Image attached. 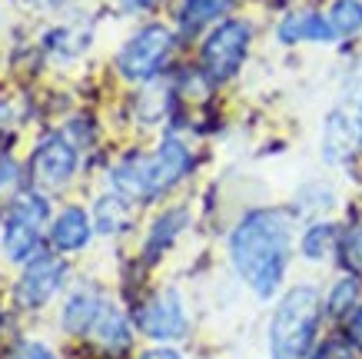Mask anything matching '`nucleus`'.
I'll return each mask as SVG.
<instances>
[{"label": "nucleus", "mask_w": 362, "mask_h": 359, "mask_svg": "<svg viewBox=\"0 0 362 359\" xmlns=\"http://www.w3.org/2000/svg\"><path fill=\"white\" fill-rule=\"evenodd\" d=\"M293 250V217L283 210H252L230 237V260L259 300L279 290Z\"/></svg>", "instance_id": "nucleus-1"}, {"label": "nucleus", "mask_w": 362, "mask_h": 359, "mask_svg": "<svg viewBox=\"0 0 362 359\" xmlns=\"http://www.w3.org/2000/svg\"><path fill=\"white\" fill-rule=\"evenodd\" d=\"M189 166H193L189 150L176 137H170L150 156H130L120 166H113L110 180L113 190L127 200H150V196H160L163 190H170L180 176H187Z\"/></svg>", "instance_id": "nucleus-2"}, {"label": "nucleus", "mask_w": 362, "mask_h": 359, "mask_svg": "<svg viewBox=\"0 0 362 359\" xmlns=\"http://www.w3.org/2000/svg\"><path fill=\"white\" fill-rule=\"evenodd\" d=\"M319 293L313 286H293L276 303L269 319V356L273 359H306L313 353L319 329Z\"/></svg>", "instance_id": "nucleus-3"}, {"label": "nucleus", "mask_w": 362, "mask_h": 359, "mask_svg": "<svg viewBox=\"0 0 362 359\" xmlns=\"http://www.w3.org/2000/svg\"><path fill=\"white\" fill-rule=\"evenodd\" d=\"M252 30L246 21H223L203 44V74L213 84H223L240 74L243 60L250 54Z\"/></svg>", "instance_id": "nucleus-4"}, {"label": "nucleus", "mask_w": 362, "mask_h": 359, "mask_svg": "<svg viewBox=\"0 0 362 359\" xmlns=\"http://www.w3.org/2000/svg\"><path fill=\"white\" fill-rule=\"evenodd\" d=\"M170 54H173V33L160 23H150L123 44L120 57H117V70L127 80H153L170 60Z\"/></svg>", "instance_id": "nucleus-5"}, {"label": "nucleus", "mask_w": 362, "mask_h": 359, "mask_svg": "<svg viewBox=\"0 0 362 359\" xmlns=\"http://www.w3.org/2000/svg\"><path fill=\"white\" fill-rule=\"evenodd\" d=\"M50 210L47 200L37 193H23L7 213L4 223V253L13 263H27L40 246V229H44Z\"/></svg>", "instance_id": "nucleus-6"}, {"label": "nucleus", "mask_w": 362, "mask_h": 359, "mask_svg": "<svg viewBox=\"0 0 362 359\" xmlns=\"http://www.w3.org/2000/svg\"><path fill=\"white\" fill-rule=\"evenodd\" d=\"M136 326L150 339H180L187 333V309L176 290H163V293L150 296L136 313Z\"/></svg>", "instance_id": "nucleus-7"}, {"label": "nucleus", "mask_w": 362, "mask_h": 359, "mask_svg": "<svg viewBox=\"0 0 362 359\" xmlns=\"http://www.w3.org/2000/svg\"><path fill=\"white\" fill-rule=\"evenodd\" d=\"M66 280V263L57 260V256H40V260L27 263V270L21 273L17 280V303L27 306V309H37V306L50 303L57 296V290L64 286Z\"/></svg>", "instance_id": "nucleus-8"}, {"label": "nucleus", "mask_w": 362, "mask_h": 359, "mask_svg": "<svg viewBox=\"0 0 362 359\" xmlns=\"http://www.w3.org/2000/svg\"><path fill=\"white\" fill-rule=\"evenodd\" d=\"M77 170V150L64 137H47L33 153V180L40 186H64Z\"/></svg>", "instance_id": "nucleus-9"}, {"label": "nucleus", "mask_w": 362, "mask_h": 359, "mask_svg": "<svg viewBox=\"0 0 362 359\" xmlns=\"http://www.w3.org/2000/svg\"><path fill=\"white\" fill-rule=\"evenodd\" d=\"M93 237V223L80 207H66L60 217L54 220L50 227V243H54L60 253H77L83 250Z\"/></svg>", "instance_id": "nucleus-10"}, {"label": "nucleus", "mask_w": 362, "mask_h": 359, "mask_svg": "<svg viewBox=\"0 0 362 359\" xmlns=\"http://www.w3.org/2000/svg\"><path fill=\"white\" fill-rule=\"evenodd\" d=\"M279 40L283 44H303V40H316V44H329L336 40L339 33L332 30L329 17H322V13H289L283 23H279Z\"/></svg>", "instance_id": "nucleus-11"}, {"label": "nucleus", "mask_w": 362, "mask_h": 359, "mask_svg": "<svg viewBox=\"0 0 362 359\" xmlns=\"http://www.w3.org/2000/svg\"><path fill=\"white\" fill-rule=\"evenodd\" d=\"M356 140H359V130L352 127V120L342 110L329 113L326 127H322V160L326 164H342L356 150Z\"/></svg>", "instance_id": "nucleus-12"}, {"label": "nucleus", "mask_w": 362, "mask_h": 359, "mask_svg": "<svg viewBox=\"0 0 362 359\" xmlns=\"http://www.w3.org/2000/svg\"><path fill=\"white\" fill-rule=\"evenodd\" d=\"M90 339H97L103 349H110V353H120V349L130 346V323H127V316L117 309L113 303H107L100 309L97 323L90 326L87 333Z\"/></svg>", "instance_id": "nucleus-13"}, {"label": "nucleus", "mask_w": 362, "mask_h": 359, "mask_svg": "<svg viewBox=\"0 0 362 359\" xmlns=\"http://www.w3.org/2000/svg\"><path fill=\"white\" fill-rule=\"evenodd\" d=\"M107 306V300L103 296H97V293H74L70 300H66V306H64V326L70 329V333H80V336H87L90 333V326L97 323V316H100V309Z\"/></svg>", "instance_id": "nucleus-14"}, {"label": "nucleus", "mask_w": 362, "mask_h": 359, "mask_svg": "<svg viewBox=\"0 0 362 359\" xmlns=\"http://www.w3.org/2000/svg\"><path fill=\"white\" fill-rule=\"evenodd\" d=\"M230 7H233V0H183V7H180V27H183V33H197L206 23L220 21Z\"/></svg>", "instance_id": "nucleus-15"}, {"label": "nucleus", "mask_w": 362, "mask_h": 359, "mask_svg": "<svg viewBox=\"0 0 362 359\" xmlns=\"http://www.w3.org/2000/svg\"><path fill=\"white\" fill-rule=\"evenodd\" d=\"M187 227V210H170V213H163V217L156 220L153 233H150V239H146V256L150 260H156L160 253L170 246L176 239V233Z\"/></svg>", "instance_id": "nucleus-16"}, {"label": "nucleus", "mask_w": 362, "mask_h": 359, "mask_svg": "<svg viewBox=\"0 0 362 359\" xmlns=\"http://www.w3.org/2000/svg\"><path fill=\"white\" fill-rule=\"evenodd\" d=\"M130 223V207H127V196H103L97 203V229L100 233H107V237H113V233H120L123 227Z\"/></svg>", "instance_id": "nucleus-17"}, {"label": "nucleus", "mask_w": 362, "mask_h": 359, "mask_svg": "<svg viewBox=\"0 0 362 359\" xmlns=\"http://www.w3.org/2000/svg\"><path fill=\"white\" fill-rule=\"evenodd\" d=\"M332 246H336V227H332V223H313V227L303 233V239H299L303 256L313 263L326 260L332 253Z\"/></svg>", "instance_id": "nucleus-18"}, {"label": "nucleus", "mask_w": 362, "mask_h": 359, "mask_svg": "<svg viewBox=\"0 0 362 359\" xmlns=\"http://www.w3.org/2000/svg\"><path fill=\"white\" fill-rule=\"evenodd\" d=\"M329 23L339 37L362 33V0H336L329 7Z\"/></svg>", "instance_id": "nucleus-19"}, {"label": "nucleus", "mask_w": 362, "mask_h": 359, "mask_svg": "<svg viewBox=\"0 0 362 359\" xmlns=\"http://www.w3.org/2000/svg\"><path fill=\"white\" fill-rule=\"evenodd\" d=\"M356 296H359V283L356 280H339V283L332 286V293H329V300H326V309H329L332 316H346L356 306Z\"/></svg>", "instance_id": "nucleus-20"}, {"label": "nucleus", "mask_w": 362, "mask_h": 359, "mask_svg": "<svg viewBox=\"0 0 362 359\" xmlns=\"http://www.w3.org/2000/svg\"><path fill=\"white\" fill-rule=\"evenodd\" d=\"M339 253H342V263L346 270H352L356 276H362V227H352L339 243Z\"/></svg>", "instance_id": "nucleus-21"}, {"label": "nucleus", "mask_w": 362, "mask_h": 359, "mask_svg": "<svg viewBox=\"0 0 362 359\" xmlns=\"http://www.w3.org/2000/svg\"><path fill=\"white\" fill-rule=\"evenodd\" d=\"M11 359H57V356L44 346V343H21V346L13 349Z\"/></svg>", "instance_id": "nucleus-22"}, {"label": "nucleus", "mask_w": 362, "mask_h": 359, "mask_svg": "<svg viewBox=\"0 0 362 359\" xmlns=\"http://www.w3.org/2000/svg\"><path fill=\"white\" fill-rule=\"evenodd\" d=\"M349 343L362 353V306L349 316Z\"/></svg>", "instance_id": "nucleus-23"}, {"label": "nucleus", "mask_w": 362, "mask_h": 359, "mask_svg": "<svg viewBox=\"0 0 362 359\" xmlns=\"http://www.w3.org/2000/svg\"><path fill=\"white\" fill-rule=\"evenodd\" d=\"M316 359H349V349L342 346V343H326Z\"/></svg>", "instance_id": "nucleus-24"}, {"label": "nucleus", "mask_w": 362, "mask_h": 359, "mask_svg": "<svg viewBox=\"0 0 362 359\" xmlns=\"http://www.w3.org/2000/svg\"><path fill=\"white\" fill-rule=\"evenodd\" d=\"M140 359H183L176 349H170V346H160V349H150V353H143Z\"/></svg>", "instance_id": "nucleus-25"}, {"label": "nucleus", "mask_w": 362, "mask_h": 359, "mask_svg": "<svg viewBox=\"0 0 362 359\" xmlns=\"http://www.w3.org/2000/svg\"><path fill=\"white\" fill-rule=\"evenodd\" d=\"M120 4L127 7V11H146V7H150L153 0H120Z\"/></svg>", "instance_id": "nucleus-26"}, {"label": "nucleus", "mask_w": 362, "mask_h": 359, "mask_svg": "<svg viewBox=\"0 0 362 359\" xmlns=\"http://www.w3.org/2000/svg\"><path fill=\"white\" fill-rule=\"evenodd\" d=\"M359 143H362V127H359Z\"/></svg>", "instance_id": "nucleus-27"}, {"label": "nucleus", "mask_w": 362, "mask_h": 359, "mask_svg": "<svg viewBox=\"0 0 362 359\" xmlns=\"http://www.w3.org/2000/svg\"><path fill=\"white\" fill-rule=\"evenodd\" d=\"M0 319H4V313H0Z\"/></svg>", "instance_id": "nucleus-28"}]
</instances>
